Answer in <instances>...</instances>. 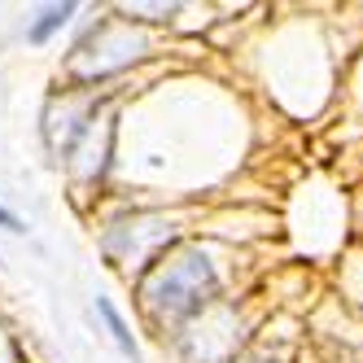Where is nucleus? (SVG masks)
I'll return each instance as SVG.
<instances>
[{
	"label": "nucleus",
	"instance_id": "1",
	"mask_svg": "<svg viewBox=\"0 0 363 363\" xmlns=\"http://www.w3.org/2000/svg\"><path fill=\"white\" fill-rule=\"evenodd\" d=\"M215 289H219V280H215L211 263H206L197 250H189V254H179L175 263H167L162 272H153L145 280V302L153 306V315L179 320V315L201 311L215 298Z\"/></svg>",
	"mask_w": 363,
	"mask_h": 363
},
{
	"label": "nucleus",
	"instance_id": "2",
	"mask_svg": "<svg viewBox=\"0 0 363 363\" xmlns=\"http://www.w3.org/2000/svg\"><path fill=\"white\" fill-rule=\"evenodd\" d=\"M96 311L106 315V324H110V337H114V346H118L127 359H140V350H136V342H132V333H127L123 315L114 311V302H110V298H96Z\"/></svg>",
	"mask_w": 363,
	"mask_h": 363
},
{
	"label": "nucleus",
	"instance_id": "3",
	"mask_svg": "<svg viewBox=\"0 0 363 363\" xmlns=\"http://www.w3.org/2000/svg\"><path fill=\"white\" fill-rule=\"evenodd\" d=\"M70 13H74V5H48V9L40 13V22H35V27L27 31V40H31V44H48V35H53V31H62Z\"/></svg>",
	"mask_w": 363,
	"mask_h": 363
},
{
	"label": "nucleus",
	"instance_id": "4",
	"mask_svg": "<svg viewBox=\"0 0 363 363\" xmlns=\"http://www.w3.org/2000/svg\"><path fill=\"white\" fill-rule=\"evenodd\" d=\"M0 228H5V232H22V219H18V215H9L5 206H0Z\"/></svg>",
	"mask_w": 363,
	"mask_h": 363
}]
</instances>
